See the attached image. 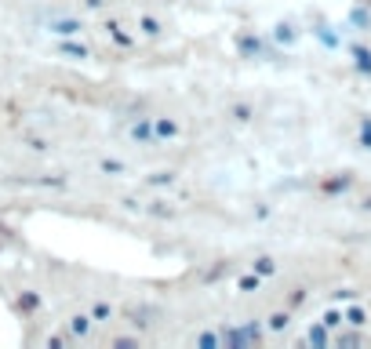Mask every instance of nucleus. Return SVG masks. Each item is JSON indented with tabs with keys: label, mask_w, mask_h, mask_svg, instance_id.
Instances as JSON below:
<instances>
[{
	"label": "nucleus",
	"mask_w": 371,
	"mask_h": 349,
	"mask_svg": "<svg viewBox=\"0 0 371 349\" xmlns=\"http://www.w3.org/2000/svg\"><path fill=\"white\" fill-rule=\"evenodd\" d=\"M153 135H157V139H175V135H179V124L157 117V120H153Z\"/></svg>",
	"instance_id": "obj_1"
},
{
	"label": "nucleus",
	"mask_w": 371,
	"mask_h": 349,
	"mask_svg": "<svg viewBox=\"0 0 371 349\" xmlns=\"http://www.w3.org/2000/svg\"><path fill=\"white\" fill-rule=\"evenodd\" d=\"M251 269H255L258 277H273V273H277V262H273L270 255H258V258L251 262Z\"/></svg>",
	"instance_id": "obj_2"
},
{
	"label": "nucleus",
	"mask_w": 371,
	"mask_h": 349,
	"mask_svg": "<svg viewBox=\"0 0 371 349\" xmlns=\"http://www.w3.org/2000/svg\"><path fill=\"white\" fill-rule=\"evenodd\" d=\"M349 186H353V174H349V171H342V179L320 182V189H324V193H339V189H349Z\"/></svg>",
	"instance_id": "obj_3"
},
{
	"label": "nucleus",
	"mask_w": 371,
	"mask_h": 349,
	"mask_svg": "<svg viewBox=\"0 0 371 349\" xmlns=\"http://www.w3.org/2000/svg\"><path fill=\"white\" fill-rule=\"evenodd\" d=\"M139 30H142L146 37H161V33H164V26H161L157 18H149V15H142V18H139Z\"/></svg>",
	"instance_id": "obj_4"
},
{
	"label": "nucleus",
	"mask_w": 371,
	"mask_h": 349,
	"mask_svg": "<svg viewBox=\"0 0 371 349\" xmlns=\"http://www.w3.org/2000/svg\"><path fill=\"white\" fill-rule=\"evenodd\" d=\"M237 288H240V291H258V288H262V277L251 269L248 277H240V280H237Z\"/></svg>",
	"instance_id": "obj_5"
},
{
	"label": "nucleus",
	"mask_w": 371,
	"mask_h": 349,
	"mask_svg": "<svg viewBox=\"0 0 371 349\" xmlns=\"http://www.w3.org/2000/svg\"><path fill=\"white\" fill-rule=\"evenodd\" d=\"M70 331H73V335H87V331H92V317H84V313L73 317V320H70Z\"/></svg>",
	"instance_id": "obj_6"
},
{
	"label": "nucleus",
	"mask_w": 371,
	"mask_h": 349,
	"mask_svg": "<svg viewBox=\"0 0 371 349\" xmlns=\"http://www.w3.org/2000/svg\"><path fill=\"white\" fill-rule=\"evenodd\" d=\"M109 317H113V305H109V302H95L92 320H109Z\"/></svg>",
	"instance_id": "obj_7"
},
{
	"label": "nucleus",
	"mask_w": 371,
	"mask_h": 349,
	"mask_svg": "<svg viewBox=\"0 0 371 349\" xmlns=\"http://www.w3.org/2000/svg\"><path fill=\"white\" fill-rule=\"evenodd\" d=\"M342 320H346V313H339V310H327V313H324V327H327V331H332V327H339Z\"/></svg>",
	"instance_id": "obj_8"
},
{
	"label": "nucleus",
	"mask_w": 371,
	"mask_h": 349,
	"mask_svg": "<svg viewBox=\"0 0 371 349\" xmlns=\"http://www.w3.org/2000/svg\"><path fill=\"white\" fill-rule=\"evenodd\" d=\"M310 342H317V345L327 342V327H324V324H320V327H310Z\"/></svg>",
	"instance_id": "obj_9"
},
{
	"label": "nucleus",
	"mask_w": 371,
	"mask_h": 349,
	"mask_svg": "<svg viewBox=\"0 0 371 349\" xmlns=\"http://www.w3.org/2000/svg\"><path fill=\"white\" fill-rule=\"evenodd\" d=\"M270 327H273V331H280V327H288V313H273V317H270Z\"/></svg>",
	"instance_id": "obj_10"
},
{
	"label": "nucleus",
	"mask_w": 371,
	"mask_h": 349,
	"mask_svg": "<svg viewBox=\"0 0 371 349\" xmlns=\"http://www.w3.org/2000/svg\"><path fill=\"white\" fill-rule=\"evenodd\" d=\"M106 30H113V37H117L120 44H131V37L124 33V26H117V22H109V26H106Z\"/></svg>",
	"instance_id": "obj_11"
},
{
	"label": "nucleus",
	"mask_w": 371,
	"mask_h": 349,
	"mask_svg": "<svg viewBox=\"0 0 371 349\" xmlns=\"http://www.w3.org/2000/svg\"><path fill=\"white\" fill-rule=\"evenodd\" d=\"M360 146H364V149H371V124H364V127H360Z\"/></svg>",
	"instance_id": "obj_12"
},
{
	"label": "nucleus",
	"mask_w": 371,
	"mask_h": 349,
	"mask_svg": "<svg viewBox=\"0 0 371 349\" xmlns=\"http://www.w3.org/2000/svg\"><path fill=\"white\" fill-rule=\"evenodd\" d=\"M346 320H349V324H364V310H349Z\"/></svg>",
	"instance_id": "obj_13"
},
{
	"label": "nucleus",
	"mask_w": 371,
	"mask_h": 349,
	"mask_svg": "<svg viewBox=\"0 0 371 349\" xmlns=\"http://www.w3.org/2000/svg\"><path fill=\"white\" fill-rule=\"evenodd\" d=\"M233 113H237V120H248V117H251V109H248V106H237Z\"/></svg>",
	"instance_id": "obj_14"
}]
</instances>
